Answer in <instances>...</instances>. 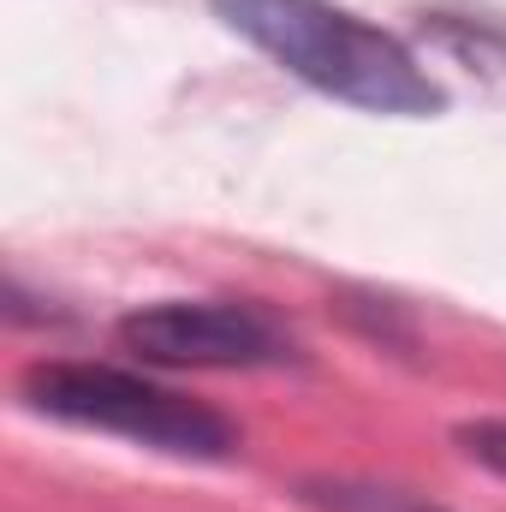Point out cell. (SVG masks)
<instances>
[{
    "label": "cell",
    "mask_w": 506,
    "mask_h": 512,
    "mask_svg": "<svg viewBox=\"0 0 506 512\" xmlns=\"http://www.w3.org/2000/svg\"><path fill=\"white\" fill-rule=\"evenodd\" d=\"M453 441L465 447V459H477L483 471L506 477V417H477V423H465Z\"/></svg>",
    "instance_id": "obj_5"
},
{
    "label": "cell",
    "mask_w": 506,
    "mask_h": 512,
    "mask_svg": "<svg viewBox=\"0 0 506 512\" xmlns=\"http://www.w3.org/2000/svg\"><path fill=\"white\" fill-rule=\"evenodd\" d=\"M316 501L334 512H435V507H417V501L393 495V489H352V483H328V489H316Z\"/></svg>",
    "instance_id": "obj_4"
},
{
    "label": "cell",
    "mask_w": 506,
    "mask_h": 512,
    "mask_svg": "<svg viewBox=\"0 0 506 512\" xmlns=\"http://www.w3.org/2000/svg\"><path fill=\"white\" fill-rule=\"evenodd\" d=\"M18 399L42 417L126 435L137 447H155L173 459H233L239 453V429L215 405L185 399L173 387L149 382L137 370H114V364H30L18 376Z\"/></svg>",
    "instance_id": "obj_2"
},
{
    "label": "cell",
    "mask_w": 506,
    "mask_h": 512,
    "mask_svg": "<svg viewBox=\"0 0 506 512\" xmlns=\"http://www.w3.org/2000/svg\"><path fill=\"white\" fill-rule=\"evenodd\" d=\"M114 340L155 370H286L298 334L256 298H161L120 316Z\"/></svg>",
    "instance_id": "obj_3"
},
{
    "label": "cell",
    "mask_w": 506,
    "mask_h": 512,
    "mask_svg": "<svg viewBox=\"0 0 506 512\" xmlns=\"http://www.w3.org/2000/svg\"><path fill=\"white\" fill-rule=\"evenodd\" d=\"M209 12L239 42L268 54L286 78L346 108L387 114V120H429L447 108V90L393 30L334 0H209Z\"/></svg>",
    "instance_id": "obj_1"
}]
</instances>
